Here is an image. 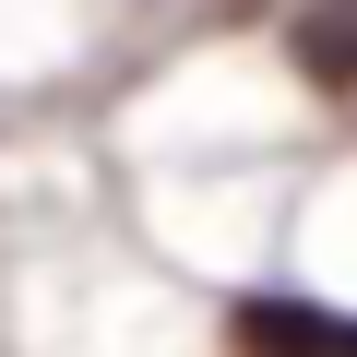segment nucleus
<instances>
[{
	"label": "nucleus",
	"instance_id": "obj_1",
	"mask_svg": "<svg viewBox=\"0 0 357 357\" xmlns=\"http://www.w3.org/2000/svg\"><path fill=\"white\" fill-rule=\"evenodd\" d=\"M227 345L238 357H357V310H333V298H238Z\"/></svg>",
	"mask_w": 357,
	"mask_h": 357
},
{
	"label": "nucleus",
	"instance_id": "obj_2",
	"mask_svg": "<svg viewBox=\"0 0 357 357\" xmlns=\"http://www.w3.org/2000/svg\"><path fill=\"white\" fill-rule=\"evenodd\" d=\"M286 60H298L321 96H357V0H298V24H286Z\"/></svg>",
	"mask_w": 357,
	"mask_h": 357
}]
</instances>
